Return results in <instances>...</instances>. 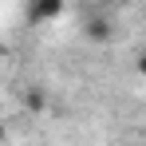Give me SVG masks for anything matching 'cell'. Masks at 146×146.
Wrapping results in <instances>:
<instances>
[{"mask_svg": "<svg viewBox=\"0 0 146 146\" xmlns=\"http://www.w3.org/2000/svg\"><path fill=\"white\" fill-rule=\"evenodd\" d=\"M134 71L146 79V51H138V59H134Z\"/></svg>", "mask_w": 146, "mask_h": 146, "instance_id": "cell-4", "label": "cell"}, {"mask_svg": "<svg viewBox=\"0 0 146 146\" xmlns=\"http://www.w3.org/2000/svg\"><path fill=\"white\" fill-rule=\"evenodd\" d=\"M24 107L32 111V115H40V111L48 107V95H44L40 87H28V95H24Z\"/></svg>", "mask_w": 146, "mask_h": 146, "instance_id": "cell-3", "label": "cell"}, {"mask_svg": "<svg viewBox=\"0 0 146 146\" xmlns=\"http://www.w3.org/2000/svg\"><path fill=\"white\" fill-rule=\"evenodd\" d=\"M95 4H99V8H119L122 0H95Z\"/></svg>", "mask_w": 146, "mask_h": 146, "instance_id": "cell-5", "label": "cell"}, {"mask_svg": "<svg viewBox=\"0 0 146 146\" xmlns=\"http://www.w3.org/2000/svg\"><path fill=\"white\" fill-rule=\"evenodd\" d=\"M83 36H87V44H111L115 40V20L107 12H87L83 16Z\"/></svg>", "mask_w": 146, "mask_h": 146, "instance_id": "cell-1", "label": "cell"}, {"mask_svg": "<svg viewBox=\"0 0 146 146\" xmlns=\"http://www.w3.org/2000/svg\"><path fill=\"white\" fill-rule=\"evenodd\" d=\"M67 8V0H28V24L32 28H44L51 20H59Z\"/></svg>", "mask_w": 146, "mask_h": 146, "instance_id": "cell-2", "label": "cell"}]
</instances>
